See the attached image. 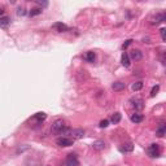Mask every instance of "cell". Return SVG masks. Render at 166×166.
Here are the masks:
<instances>
[{"instance_id":"cell-5","label":"cell","mask_w":166,"mask_h":166,"mask_svg":"<svg viewBox=\"0 0 166 166\" xmlns=\"http://www.w3.org/2000/svg\"><path fill=\"white\" fill-rule=\"evenodd\" d=\"M165 20H166L165 13H164V12H160V13H157L156 16H153V17L151 18V23H152V25H157V23L164 22Z\"/></svg>"},{"instance_id":"cell-6","label":"cell","mask_w":166,"mask_h":166,"mask_svg":"<svg viewBox=\"0 0 166 166\" xmlns=\"http://www.w3.org/2000/svg\"><path fill=\"white\" fill-rule=\"evenodd\" d=\"M128 57H130L131 60L139 61V60L143 59V52L140 51V49H132V51L130 52V55H128Z\"/></svg>"},{"instance_id":"cell-9","label":"cell","mask_w":166,"mask_h":166,"mask_svg":"<svg viewBox=\"0 0 166 166\" xmlns=\"http://www.w3.org/2000/svg\"><path fill=\"white\" fill-rule=\"evenodd\" d=\"M9 25H11V18L8 17V16H3V17H0V27L7 29Z\"/></svg>"},{"instance_id":"cell-17","label":"cell","mask_w":166,"mask_h":166,"mask_svg":"<svg viewBox=\"0 0 166 166\" xmlns=\"http://www.w3.org/2000/svg\"><path fill=\"white\" fill-rule=\"evenodd\" d=\"M95 59H96V55H95L94 52H87L86 55H85V60L87 61V62H94L95 61Z\"/></svg>"},{"instance_id":"cell-23","label":"cell","mask_w":166,"mask_h":166,"mask_svg":"<svg viewBox=\"0 0 166 166\" xmlns=\"http://www.w3.org/2000/svg\"><path fill=\"white\" fill-rule=\"evenodd\" d=\"M99 126H100L101 128H105V127L109 126V121H108V119H103V121L100 122V124H99Z\"/></svg>"},{"instance_id":"cell-18","label":"cell","mask_w":166,"mask_h":166,"mask_svg":"<svg viewBox=\"0 0 166 166\" xmlns=\"http://www.w3.org/2000/svg\"><path fill=\"white\" fill-rule=\"evenodd\" d=\"M121 114L119 113H114V114H112V117H110V122L113 123V124H117L119 123V121H121Z\"/></svg>"},{"instance_id":"cell-22","label":"cell","mask_w":166,"mask_h":166,"mask_svg":"<svg viewBox=\"0 0 166 166\" xmlns=\"http://www.w3.org/2000/svg\"><path fill=\"white\" fill-rule=\"evenodd\" d=\"M158 91H160V86H158V85L153 86V88H152V91H151V97H155Z\"/></svg>"},{"instance_id":"cell-12","label":"cell","mask_w":166,"mask_h":166,"mask_svg":"<svg viewBox=\"0 0 166 166\" xmlns=\"http://www.w3.org/2000/svg\"><path fill=\"white\" fill-rule=\"evenodd\" d=\"M92 148L96 149V151H103V149L105 148V143H104L103 140H96V142L92 143Z\"/></svg>"},{"instance_id":"cell-11","label":"cell","mask_w":166,"mask_h":166,"mask_svg":"<svg viewBox=\"0 0 166 166\" xmlns=\"http://www.w3.org/2000/svg\"><path fill=\"white\" fill-rule=\"evenodd\" d=\"M165 132H166V124L162 122V123H160V126L157 127V130H156V135L157 136H160V138H162V136L165 135Z\"/></svg>"},{"instance_id":"cell-3","label":"cell","mask_w":166,"mask_h":166,"mask_svg":"<svg viewBox=\"0 0 166 166\" xmlns=\"http://www.w3.org/2000/svg\"><path fill=\"white\" fill-rule=\"evenodd\" d=\"M79 165V161H78V157L77 155H74V153H70L68 155L65 160V165L64 166H78Z\"/></svg>"},{"instance_id":"cell-7","label":"cell","mask_w":166,"mask_h":166,"mask_svg":"<svg viewBox=\"0 0 166 166\" xmlns=\"http://www.w3.org/2000/svg\"><path fill=\"white\" fill-rule=\"evenodd\" d=\"M53 29H55L56 31H59V32H65V31L69 30V27L66 26L65 23H62V22H56V23H53Z\"/></svg>"},{"instance_id":"cell-2","label":"cell","mask_w":166,"mask_h":166,"mask_svg":"<svg viewBox=\"0 0 166 166\" xmlns=\"http://www.w3.org/2000/svg\"><path fill=\"white\" fill-rule=\"evenodd\" d=\"M147 153H148L149 157H152V158H155V157H158L160 153H161V151H160V145L156 144V143L151 144V145L148 147V149H147Z\"/></svg>"},{"instance_id":"cell-28","label":"cell","mask_w":166,"mask_h":166,"mask_svg":"<svg viewBox=\"0 0 166 166\" xmlns=\"http://www.w3.org/2000/svg\"><path fill=\"white\" fill-rule=\"evenodd\" d=\"M3 13H4V11H3V9H0V16H2Z\"/></svg>"},{"instance_id":"cell-10","label":"cell","mask_w":166,"mask_h":166,"mask_svg":"<svg viewBox=\"0 0 166 166\" xmlns=\"http://www.w3.org/2000/svg\"><path fill=\"white\" fill-rule=\"evenodd\" d=\"M130 119L134 123H140V122H143V119H144V115L143 114H140V113H134V114H131V117Z\"/></svg>"},{"instance_id":"cell-27","label":"cell","mask_w":166,"mask_h":166,"mask_svg":"<svg viewBox=\"0 0 166 166\" xmlns=\"http://www.w3.org/2000/svg\"><path fill=\"white\" fill-rule=\"evenodd\" d=\"M36 4H39V5H43V7H47L48 5V3H45V2H43V3H42V2H36Z\"/></svg>"},{"instance_id":"cell-16","label":"cell","mask_w":166,"mask_h":166,"mask_svg":"<svg viewBox=\"0 0 166 166\" xmlns=\"http://www.w3.org/2000/svg\"><path fill=\"white\" fill-rule=\"evenodd\" d=\"M70 132H72L73 138H75V139H81V138H83V135H85V131L81 130V128H78V130H72Z\"/></svg>"},{"instance_id":"cell-20","label":"cell","mask_w":166,"mask_h":166,"mask_svg":"<svg viewBox=\"0 0 166 166\" xmlns=\"http://www.w3.org/2000/svg\"><path fill=\"white\" fill-rule=\"evenodd\" d=\"M34 118H35L38 122H43L44 119L47 118V114H45V113H43V112H40V113H36V114L34 115Z\"/></svg>"},{"instance_id":"cell-13","label":"cell","mask_w":166,"mask_h":166,"mask_svg":"<svg viewBox=\"0 0 166 166\" xmlns=\"http://www.w3.org/2000/svg\"><path fill=\"white\" fill-rule=\"evenodd\" d=\"M124 87H126V83H123V82H114L112 85V88L114 91H122L124 90Z\"/></svg>"},{"instance_id":"cell-15","label":"cell","mask_w":166,"mask_h":166,"mask_svg":"<svg viewBox=\"0 0 166 166\" xmlns=\"http://www.w3.org/2000/svg\"><path fill=\"white\" fill-rule=\"evenodd\" d=\"M131 103H132V106H134L135 109H138V110L143 109V100H140V99H132Z\"/></svg>"},{"instance_id":"cell-4","label":"cell","mask_w":166,"mask_h":166,"mask_svg":"<svg viewBox=\"0 0 166 166\" xmlns=\"http://www.w3.org/2000/svg\"><path fill=\"white\" fill-rule=\"evenodd\" d=\"M74 140L70 139V138H66V136H62V138H59L56 140V144L60 145V147H70V145H73Z\"/></svg>"},{"instance_id":"cell-19","label":"cell","mask_w":166,"mask_h":166,"mask_svg":"<svg viewBox=\"0 0 166 166\" xmlns=\"http://www.w3.org/2000/svg\"><path fill=\"white\" fill-rule=\"evenodd\" d=\"M42 12H43L42 8H32V9L29 12V16H30V17H35V16H38V14H42Z\"/></svg>"},{"instance_id":"cell-14","label":"cell","mask_w":166,"mask_h":166,"mask_svg":"<svg viewBox=\"0 0 166 166\" xmlns=\"http://www.w3.org/2000/svg\"><path fill=\"white\" fill-rule=\"evenodd\" d=\"M121 62H122V65L124 66V68H128V66H130V57H128V53H126V52L122 53Z\"/></svg>"},{"instance_id":"cell-21","label":"cell","mask_w":166,"mask_h":166,"mask_svg":"<svg viewBox=\"0 0 166 166\" xmlns=\"http://www.w3.org/2000/svg\"><path fill=\"white\" fill-rule=\"evenodd\" d=\"M131 88L134 90V91H140L143 88V82H135L134 85L131 86Z\"/></svg>"},{"instance_id":"cell-24","label":"cell","mask_w":166,"mask_h":166,"mask_svg":"<svg viewBox=\"0 0 166 166\" xmlns=\"http://www.w3.org/2000/svg\"><path fill=\"white\" fill-rule=\"evenodd\" d=\"M26 13H27V12L25 11L23 8H18V9H17V14H18V16H25Z\"/></svg>"},{"instance_id":"cell-25","label":"cell","mask_w":166,"mask_h":166,"mask_svg":"<svg viewBox=\"0 0 166 166\" xmlns=\"http://www.w3.org/2000/svg\"><path fill=\"white\" fill-rule=\"evenodd\" d=\"M131 43H132V40H131V39H128V40H126V43H123V45H122V48H123V49H126V48H127V47H128V45H130Z\"/></svg>"},{"instance_id":"cell-1","label":"cell","mask_w":166,"mask_h":166,"mask_svg":"<svg viewBox=\"0 0 166 166\" xmlns=\"http://www.w3.org/2000/svg\"><path fill=\"white\" fill-rule=\"evenodd\" d=\"M65 122L62 121V119H56L55 122L52 123V127H51V131L52 134H62V132L65 131Z\"/></svg>"},{"instance_id":"cell-26","label":"cell","mask_w":166,"mask_h":166,"mask_svg":"<svg viewBox=\"0 0 166 166\" xmlns=\"http://www.w3.org/2000/svg\"><path fill=\"white\" fill-rule=\"evenodd\" d=\"M165 29L162 27V29H161V30H160V32H161V38H162V40H165Z\"/></svg>"},{"instance_id":"cell-8","label":"cell","mask_w":166,"mask_h":166,"mask_svg":"<svg viewBox=\"0 0 166 166\" xmlns=\"http://www.w3.org/2000/svg\"><path fill=\"white\" fill-rule=\"evenodd\" d=\"M119 151H121L122 153H130L134 151V144L132 143H126V144H123L121 148H119Z\"/></svg>"}]
</instances>
